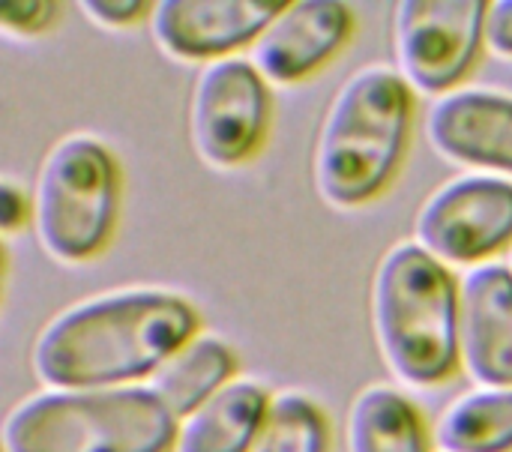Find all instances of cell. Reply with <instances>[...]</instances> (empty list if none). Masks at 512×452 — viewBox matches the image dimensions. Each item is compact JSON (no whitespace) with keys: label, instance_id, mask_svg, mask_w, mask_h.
I'll return each instance as SVG.
<instances>
[{"label":"cell","instance_id":"2","mask_svg":"<svg viewBox=\"0 0 512 452\" xmlns=\"http://www.w3.org/2000/svg\"><path fill=\"white\" fill-rule=\"evenodd\" d=\"M414 105V90L387 63L345 78L312 150V186L327 207H366L396 180L411 144Z\"/></svg>","mask_w":512,"mask_h":452},{"label":"cell","instance_id":"18","mask_svg":"<svg viewBox=\"0 0 512 452\" xmlns=\"http://www.w3.org/2000/svg\"><path fill=\"white\" fill-rule=\"evenodd\" d=\"M63 6L54 0H0V33L6 36H42L57 27Z\"/></svg>","mask_w":512,"mask_h":452},{"label":"cell","instance_id":"17","mask_svg":"<svg viewBox=\"0 0 512 452\" xmlns=\"http://www.w3.org/2000/svg\"><path fill=\"white\" fill-rule=\"evenodd\" d=\"M249 452H330V420L300 390L273 393L267 420Z\"/></svg>","mask_w":512,"mask_h":452},{"label":"cell","instance_id":"5","mask_svg":"<svg viewBox=\"0 0 512 452\" xmlns=\"http://www.w3.org/2000/svg\"><path fill=\"white\" fill-rule=\"evenodd\" d=\"M30 231L45 258L81 267L105 255L123 207V168L117 153L93 132L60 135L39 159Z\"/></svg>","mask_w":512,"mask_h":452},{"label":"cell","instance_id":"15","mask_svg":"<svg viewBox=\"0 0 512 452\" xmlns=\"http://www.w3.org/2000/svg\"><path fill=\"white\" fill-rule=\"evenodd\" d=\"M234 378L237 351L225 339L201 330L156 369L147 390L180 420Z\"/></svg>","mask_w":512,"mask_h":452},{"label":"cell","instance_id":"24","mask_svg":"<svg viewBox=\"0 0 512 452\" xmlns=\"http://www.w3.org/2000/svg\"><path fill=\"white\" fill-rule=\"evenodd\" d=\"M0 452H3V447H0Z\"/></svg>","mask_w":512,"mask_h":452},{"label":"cell","instance_id":"3","mask_svg":"<svg viewBox=\"0 0 512 452\" xmlns=\"http://www.w3.org/2000/svg\"><path fill=\"white\" fill-rule=\"evenodd\" d=\"M369 321L387 372L429 390L459 372V276L414 240L396 243L375 267Z\"/></svg>","mask_w":512,"mask_h":452},{"label":"cell","instance_id":"10","mask_svg":"<svg viewBox=\"0 0 512 452\" xmlns=\"http://www.w3.org/2000/svg\"><path fill=\"white\" fill-rule=\"evenodd\" d=\"M429 147L450 165L512 180V96L459 87L429 102L423 114Z\"/></svg>","mask_w":512,"mask_h":452},{"label":"cell","instance_id":"6","mask_svg":"<svg viewBox=\"0 0 512 452\" xmlns=\"http://www.w3.org/2000/svg\"><path fill=\"white\" fill-rule=\"evenodd\" d=\"M273 123V87L246 54L198 69L186 129L192 153L216 171L243 168L258 156Z\"/></svg>","mask_w":512,"mask_h":452},{"label":"cell","instance_id":"12","mask_svg":"<svg viewBox=\"0 0 512 452\" xmlns=\"http://www.w3.org/2000/svg\"><path fill=\"white\" fill-rule=\"evenodd\" d=\"M459 372L474 387H512V276L492 261L459 276Z\"/></svg>","mask_w":512,"mask_h":452},{"label":"cell","instance_id":"1","mask_svg":"<svg viewBox=\"0 0 512 452\" xmlns=\"http://www.w3.org/2000/svg\"><path fill=\"white\" fill-rule=\"evenodd\" d=\"M201 330L195 303L180 291L114 288L45 321L30 348V372L45 390L141 387Z\"/></svg>","mask_w":512,"mask_h":452},{"label":"cell","instance_id":"21","mask_svg":"<svg viewBox=\"0 0 512 452\" xmlns=\"http://www.w3.org/2000/svg\"><path fill=\"white\" fill-rule=\"evenodd\" d=\"M483 42H486L489 54L512 60V0H492V3H486Z\"/></svg>","mask_w":512,"mask_h":452},{"label":"cell","instance_id":"19","mask_svg":"<svg viewBox=\"0 0 512 452\" xmlns=\"http://www.w3.org/2000/svg\"><path fill=\"white\" fill-rule=\"evenodd\" d=\"M78 9L90 24L102 30H132L150 18V3L141 0H84Z\"/></svg>","mask_w":512,"mask_h":452},{"label":"cell","instance_id":"16","mask_svg":"<svg viewBox=\"0 0 512 452\" xmlns=\"http://www.w3.org/2000/svg\"><path fill=\"white\" fill-rule=\"evenodd\" d=\"M441 452H512V387H474L435 420Z\"/></svg>","mask_w":512,"mask_h":452},{"label":"cell","instance_id":"7","mask_svg":"<svg viewBox=\"0 0 512 452\" xmlns=\"http://www.w3.org/2000/svg\"><path fill=\"white\" fill-rule=\"evenodd\" d=\"M483 27V0H399L390 18L393 69L414 96L453 93L486 51Z\"/></svg>","mask_w":512,"mask_h":452},{"label":"cell","instance_id":"23","mask_svg":"<svg viewBox=\"0 0 512 452\" xmlns=\"http://www.w3.org/2000/svg\"><path fill=\"white\" fill-rule=\"evenodd\" d=\"M504 264H507V270H510V276H512V246L507 249V261H504Z\"/></svg>","mask_w":512,"mask_h":452},{"label":"cell","instance_id":"8","mask_svg":"<svg viewBox=\"0 0 512 452\" xmlns=\"http://www.w3.org/2000/svg\"><path fill=\"white\" fill-rule=\"evenodd\" d=\"M414 243L450 270H474L512 246V180L459 174L438 186L414 216Z\"/></svg>","mask_w":512,"mask_h":452},{"label":"cell","instance_id":"20","mask_svg":"<svg viewBox=\"0 0 512 452\" xmlns=\"http://www.w3.org/2000/svg\"><path fill=\"white\" fill-rule=\"evenodd\" d=\"M30 219H33L30 189L15 177L0 174V243L30 228Z\"/></svg>","mask_w":512,"mask_h":452},{"label":"cell","instance_id":"14","mask_svg":"<svg viewBox=\"0 0 512 452\" xmlns=\"http://www.w3.org/2000/svg\"><path fill=\"white\" fill-rule=\"evenodd\" d=\"M345 452H432V432L408 393L369 384L348 408Z\"/></svg>","mask_w":512,"mask_h":452},{"label":"cell","instance_id":"9","mask_svg":"<svg viewBox=\"0 0 512 452\" xmlns=\"http://www.w3.org/2000/svg\"><path fill=\"white\" fill-rule=\"evenodd\" d=\"M282 6V0H156L147 30L165 57L207 66L249 51Z\"/></svg>","mask_w":512,"mask_h":452},{"label":"cell","instance_id":"22","mask_svg":"<svg viewBox=\"0 0 512 452\" xmlns=\"http://www.w3.org/2000/svg\"><path fill=\"white\" fill-rule=\"evenodd\" d=\"M3 276H6V249L0 243V291H3Z\"/></svg>","mask_w":512,"mask_h":452},{"label":"cell","instance_id":"4","mask_svg":"<svg viewBox=\"0 0 512 452\" xmlns=\"http://www.w3.org/2000/svg\"><path fill=\"white\" fill-rule=\"evenodd\" d=\"M177 417L141 387L39 390L0 423L3 452H171Z\"/></svg>","mask_w":512,"mask_h":452},{"label":"cell","instance_id":"13","mask_svg":"<svg viewBox=\"0 0 512 452\" xmlns=\"http://www.w3.org/2000/svg\"><path fill=\"white\" fill-rule=\"evenodd\" d=\"M270 402L273 393L261 381L237 375L177 420L171 452H249Z\"/></svg>","mask_w":512,"mask_h":452},{"label":"cell","instance_id":"11","mask_svg":"<svg viewBox=\"0 0 512 452\" xmlns=\"http://www.w3.org/2000/svg\"><path fill=\"white\" fill-rule=\"evenodd\" d=\"M354 33V12L339 0H294L249 48L252 66L270 87H291L321 72Z\"/></svg>","mask_w":512,"mask_h":452}]
</instances>
